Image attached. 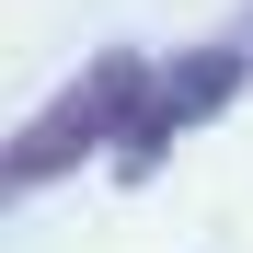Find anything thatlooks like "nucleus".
I'll return each instance as SVG.
<instances>
[{"label":"nucleus","mask_w":253,"mask_h":253,"mask_svg":"<svg viewBox=\"0 0 253 253\" xmlns=\"http://www.w3.org/2000/svg\"><path fill=\"white\" fill-rule=\"evenodd\" d=\"M138 104H150V58H138V46H104V58L81 69L35 126L0 138V196H35V184L81 173V161H115L126 126H138Z\"/></svg>","instance_id":"1"},{"label":"nucleus","mask_w":253,"mask_h":253,"mask_svg":"<svg viewBox=\"0 0 253 253\" xmlns=\"http://www.w3.org/2000/svg\"><path fill=\"white\" fill-rule=\"evenodd\" d=\"M242 81H253V58H242V46H196V58H173V69H150V104H138V126H126L115 173H150V161L173 150V138H196V126L219 115Z\"/></svg>","instance_id":"2"}]
</instances>
